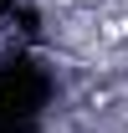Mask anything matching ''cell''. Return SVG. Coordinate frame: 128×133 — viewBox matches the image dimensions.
I'll use <instances>...</instances> for the list:
<instances>
[{
	"label": "cell",
	"mask_w": 128,
	"mask_h": 133,
	"mask_svg": "<svg viewBox=\"0 0 128 133\" xmlns=\"http://www.w3.org/2000/svg\"><path fill=\"white\" fill-rule=\"evenodd\" d=\"M46 97H51V77L41 62L31 56L5 62L0 66V133H36Z\"/></svg>",
	"instance_id": "cell-1"
},
{
	"label": "cell",
	"mask_w": 128,
	"mask_h": 133,
	"mask_svg": "<svg viewBox=\"0 0 128 133\" xmlns=\"http://www.w3.org/2000/svg\"><path fill=\"white\" fill-rule=\"evenodd\" d=\"M16 5H21V0H0V10H16Z\"/></svg>",
	"instance_id": "cell-2"
}]
</instances>
